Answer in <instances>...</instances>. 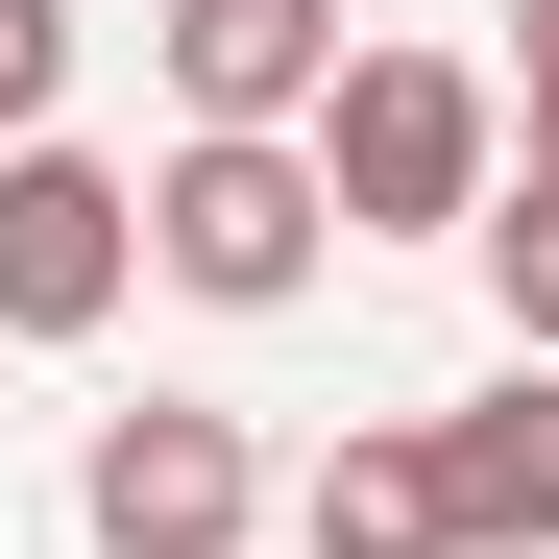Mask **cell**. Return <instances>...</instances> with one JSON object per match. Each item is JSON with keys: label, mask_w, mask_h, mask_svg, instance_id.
<instances>
[{"label": "cell", "mask_w": 559, "mask_h": 559, "mask_svg": "<svg viewBox=\"0 0 559 559\" xmlns=\"http://www.w3.org/2000/svg\"><path fill=\"white\" fill-rule=\"evenodd\" d=\"M293 146H317V219H341V243H462L487 170H511V98H487L462 49H341Z\"/></svg>", "instance_id": "6da1fadb"}, {"label": "cell", "mask_w": 559, "mask_h": 559, "mask_svg": "<svg viewBox=\"0 0 559 559\" xmlns=\"http://www.w3.org/2000/svg\"><path fill=\"white\" fill-rule=\"evenodd\" d=\"M122 195H146V267H170L195 317H293L317 267H341L317 146H195V122H170V170H122Z\"/></svg>", "instance_id": "7a4b0ae2"}, {"label": "cell", "mask_w": 559, "mask_h": 559, "mask_svg": "<svg viewBox=\"0 0 559 559\" xmlns=\"http://www.w3.org/2000/svg\"><path fill=\"white\" fill-rule=\"evenodd\" d=\"M73 535H98V559H243L267 535V438L219 390H146V414L73 438Z\"/></svg>", "instance_id": "3957f363"}, {"label": "cell", "mask_w": 559, "mask_h": 559, "mask_svg": "<svg viewBox=\"0 0 559 559\" xmlns=\"http://www.w3.org/2000/svg\"><path fill=\"white\" fill-rule=\"evenodd\" d=\"M146 293V195L98 146H0V341H98Z\"/></svg>", "instance_id": "277c9868"}, {"label": "cell", "mask_w": 559, "mask_h": 559, "mask_svg": "<svg viewBox=\"0 0 559 559\" xmlns=\"http://www.w3.org/2000/svg\"><path fill=\"white\" fill-rule=\"evenodd\" d=\"M146 49H170V122L195 146H293L317 73H341V0H146Z\"/></svg>", "instance_id": "5b68a950"}, {"label": "cell", "mask_w": 559, "mask_h": 559, "mask_svg": "<svg viewBox=\"0 0 559 559\" xmlns=\"http://www.w3.org/2000/svg\"><path fill=\"white\" fill-rule=\"evenodd\" d=\"M438 438V535L462 559H559V365H487L462 414H414Z\"/></svg>", "instance_id": "8992f818"}, {"label": "cell", "mask_w": 559, "mask_h": 559, "mask_svg": "<svg viewBox=\"0 0 559 559\" xmlns=\"http://www.w3.org/2000/svg\"><path fill=\"white\" fill-rule=\"evenodd\" d=\"M293 559H462V535H438V438H414V414H365L317 487H293Z\"/></svg>", "instance_id": "52a82bcc"}, {"label": "cell", "mask_w": 559, "mask_h": 559, "mask_svg": "<svg viewBox=\"0 0 559 559\" xmlns=\"http://www.w3.org/2000/svg\"><path fill=\"white\" fill-rule=\"evenodd\" d=\"M462 243H487V317H511V365H559V195H511V170H487V219H462Z\"/></svg>", "instance_id": "ba28073f"}, {"label": "cell", "mask_w": 559, "mask_h": 559, "mask_svg": "<svg viewBox=\"0 0 559 559\" xmlns=\"http://www.w3.org/2000/svg\"><path fill=\"white\" fill-rule=\"evenodd\" d=\"M49 98H73V0H0V146H49Z\"/></svg>", "instance_id": "9c48e42d"}, {"label": "cell", "mask_w": 559, "mask_h": 559, "mask_svg": "<svg viewBox=\"0 0 559 559\" xmlns=\"http://www.w3.org/2000/svg\"><path fill=\"white\" fill-rule=\"evenodd\" d=\"M511 98H559V0H511Z\"/></svg>", "instance_id": "30bf717a"}, {"label": "cell", "mask_w": 559, "mask_h": 559, "mask_svg": "<svg viewBox=\"0 0 559 559\" xmlns=\"http://www.w3.org/2000/svg\"><path fill=\"white\" fill-rule=\"evenodd\" d=\"M511 195H559V98H535V122H511Z\"/></svg>", "instance_id": "8fae6325"}]
</instances>
